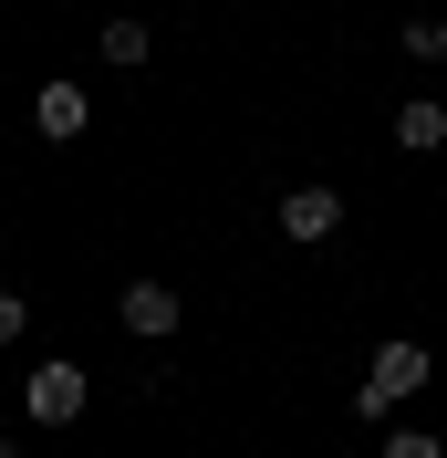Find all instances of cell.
Returning a JSON list of instances; mask_svg holds the SVG:
<instances>
[{
    "mask_svg": "<svg viewBox=\"0 0 447 458\" xmlns=\"http://www.w3.org/2000/svg\"><path fill=\"white\" fill-rule=\"evenodd\" d=\"M21 334H31V292L0 282V344H21Z\"/></svg>",
    "mask_w": 447,
    "mask_h": 458,
    "instance_id": "cell-8",
    "label": "cell"
},
{
    "mask_svg": "<svg viewBox=\"0 0 447 458\" xmlns=\"http://www.w3.org/2000/svg\"><path fill=\"white\" fill-rule=\"evenodd\" d=\"M21 406L42 417V428H73V417H84V365H73V354H53V365H31Z\"/></svg>",
    "mask_w": 447,
    "mask_h": 458,
    "instance_id": "cell-2",
    "label": "cell"
},
{
    "mask_svg": "<svg viewBox=\"0 0 447 458\" xmlns=\"http://www.w3.org/2000/svg\"><path fill=\"white\" fill-rule=\"evenodd\" d=\"M94 42H105V63H146V53H156V31H146V21H105Z\"/></svg>",
    "mask_w": 447,
    "mask_h": 458,
    "instance_id": "cell-7",
    "label": "cell"
},
{
    "mask_svg": "<svg viewBox=\"0 0 447 458\" xmlns=\"http://www.w3.org/2000/svg\"><path fill=\"white\" fill-rule=\"evenodd\" d=\"M406 53H417V63H447V21H406Z\"/></svg>",
    "mask_w": 447,
    "mask_h": 458,
    "instance_id": "cell-9",
    "label": "cell"
},
{
    "mask_svg": "<svg viewBox=\"0 0 447 458\" xmlns=\"http://www.w3.org/2000/svg\"><path fill=\"white\" fill-rule=\"evenodd\" d=\"M395 146H406V157L447 146V105H395Z\"/></svg>",
    "mask_w": 447,
    "mask_h": 458,
    "instance_id": "cell-6",
    "label": "cell"
},
{
    "mask_svg": "<svg viewBox=\"0 0 447 458\" xmlns=\"http://www.w3.org/2000/svg\"><path fill=\"white\" fill-rule=\"evenodd\" d=\"M84 84H42V94H31V125H42V136H53V146H73V136H84Z\"/></svg>",
    "mask_w": 447,
    "mask_h": 458,
    "instance_id": "cell-5",
    "label": "cell"
},
{
    "mask_svg": "<svg viewBox=\"0 0 447 458\" xmlns=\"http://www.w3.org/2000/svg\"><path fill=\"white\" fill-rule=\"evenodd\" d=\"M385 458H447V448H437L426 428H385Z\"/></svg>",
    "mask_w": 447,
    "mask_h": 458,
    "instance_id": "cell-10",
    "label": "cell"
},
{
    "mask_svg": "<svg viewBox=\"0 0 447 458\" xmlns=\"http://www.w3.org/2000/svg\"><path fill=\"white\" fill-rule=\"evenodd\" d=\"M0 458H21V448H11V437H0Z\"/></svg>",
    "mask_w": 447,
    "mask_h": 458,
    "instance_id": "cell-11",
    "label": "cell"
},
{
    "mask_svg": "<svg viewBox=\"0 0 447 458\" xmlns=\"http://www.w3.org/2000/svg\"><path fill=\"white\" fill-rule=\"evenodd\" d=\"M281 229H291V240H333L343 229V188H281Z\"/></svg>",
    "mask_w": 447,
    "mask_h": 458,
    "instance_id": "cell-3",
    "label": "cell"
},
{
    "mask_svg": "<svg viewBox=\"0 0 447 458\" xmlns=\"http://www.w3.org/2000/svg\"><path fill=\"white\" fill-rule=\"evenodd\" d=\"M426 375H437V354H426V344H406V334L375 344V365H364V386H354V417H364V428H385L395 406L426 386Z\"/></svg>",
    "mask_w": 447,
    "mask_h": 458,
    "instance_id": "cell-1",
    "label": "cell"
},
{
    "mask_svg": "<svg viewBox=\"0 0 447 458\" xmlns=\"http://www.w3.org/2000/svg\"><path fill=\"white\" fill-rule=\"evenodd\" d=\"M114 313H125V334L167 344V334H177V292H167V282H125V302H114Z\"/></svg>",
    "mask_w": 447,
    "mask_h": 458,
    "instance_id": "cell-4",
    "label": "cell"
}]
</instances>
